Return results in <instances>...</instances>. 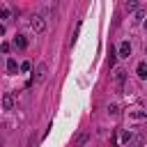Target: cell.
Here are the masks:
<instances>
[{
  "label": "cell",
  "instance_id": "6da1fadb",
  "mask_svg": "<svg viewBox=\"0 0 147 147\" xmlns=\"http://www.w3.org/2000/svg\"><path fill=\"white\" fill-rule=\"evenodd\" d=\"M30 28H32L34 32H44V30H46V21H44V16H32V18H30Z\"/></svg>",
  "mask_w": 147,
  "mask_h": 147
},
{
  "label": "cell",
  "instance_id": "7a4b0ae2",
  "mask_svg": "<svg viewBox=\"0 0 147 147\" xmlns=\"http://www.w3.org/2000/svg\"><path fill=\"white\" fill-rule=\"evenodd\" d=\"M46 74H48L46 62H39V64H37V69H34V80H37V83H41V80L46 78Z\"/></svg>",
  "mask_w": 147,
  "mask_h": 147
},
{
  "label": "cell",
  "instance_id": "3957f363",
  "mask_svg": "<svg viewBox=\"0 0 147 147\" xmlns=\"http://www.w3.org/2000/svg\"><path fill=\"white\" fill-rule=\"evenodd\" d=\"M87 140H90V133H87V131H80V133L74 138V147H85Z\"/></svg>",
  "mask_w": 147,
  "mask_h": 147
},
{
  "label": "cell",
  "instance_id": "277c9868",
  "mask_svg": "<svg viewBox=\"0 0 147 147\" xmlns=\"http://www.w3.org/2000/svg\"><path fill=\"white\" fill-rule=\"evenodd\" d=\"M136 74H138V78L147 80V60H140V62L136 64Z\"/></svg>",
  "mask_w": 147,
  "mask_h": 147
},
{
  "label": "cell",
  "instance_id": "5b68a950",
  "mask_svg": "<svg viewBox=\"0 0 147 147\" xmlns=\"http://www.w3.org/2000/svg\"><path fill=\"white\" fill-rule=\"evenodd\" d=\"M117 55H119V57H129V55H131V44H129V41H122V44L117 46Z\"/></svg>",
  "mask_w": 147,
  "mask_h": 147
},
{
  "label": "cell",
  "instance_id": "8992f818",
  "mask_svg": "<svg viewBox=\"0 0 147 147\" xmlns=\"http://www.w3.org/2000/svg\"><path fill=\"white\" fill-rule=\"evenodd\" d=\"M2 108H5V110H14V94H11V92H7V94L2 96Z\"/></svg>",
  "mask_w": 147,
  "mask_h": 147
},
{
  "label": "cell",
  "instance_id": "52a82bcc",
  "mask_svg": "<svg viewBox=\"0 0 147 147\" xmlns=\"http://www.w3.org/2000/svg\"><path fill=\"white\" fill-rule=\"evenodd\" d=\"M25 46H28V39H25L23 34H16V37H14V48H18V51H23Z\"/></svg>",
  "mask_w": 147,
  "mask_h": 147
},
{
  "label": "cell",
  "instance_id": "ba28073f",
  "mask_svg": "<svg viewBox=\"0 0 147 147\" xmlns=\"http://www.w3.org/2000/svg\"><path fill=\"white\" fill-rule=\"evenodd\" d=\"M7 71H9V74H16V71H18V62H16L14 57H7Z\"/></svg>",
  "mask_w": 147,
  "mask_h": 147
},
{
  "label": "cell",
  "instance_id": "9c48e42d",
  "mask_svg": "<svg viewBox=\"0 0 147 147\" xmlns=\"http://www.w3.org/2000/svg\"><path fill=\"white\" fill-rule=\"evenodd\" d=\"M129 117L131 119H147V110H131Z\"/></svg>",
  "mask_w": 147,
  "mask_h": 147
},
{
  "label": "cell",
  "instance_id": "30bf717a",
  "mask_svg": "<svg viewBox=\"0 0 147 147\" xmlns=\"http://www.w3.org/2000/svg\"><path fill=\"white\" fill-rule=\"evenodd\" d=\"M115 62H117V51L110 46V51H108V64H110V67H115Z\"/></svg>",
  "mask_w": 147,
  "mask_h": 147
},
{
  "label": "cell",
  "instance_id": "8fae6325",
  "mask_svg": "<svg viewBox=\"0 0 147 147\" xmlns=\"http://www.w3.org/2000/svg\"><path fill=\"white\" fill-rule=\"evenodd\" d=\"M131 140H133V133H131V131H122L119 142H122V145H126V142H131Z\"/></svg>",
  "mask_w": 147,
  "mask_h": 147
},
{
  "label": "cell",
  "instance_id": "7c38bea8",
  "mask_svg": "<svg viewBox=\"0 0 147 147\" xmlns=\"http://www.w3.org/2000/svg\"><path fill=\"white\" fill-rule=\"evenodd\" d=\"M0 18H5V21L11 18V9H9L7 5H0Z\"/></svg>",
  "mask_w": 147,
  "mask_h": 147
},
{
  "label": "cell",
  "instance_id": "4fadbf2b",
  "mask_svg": "<svg viewBox=\"0 0 147 147\" xmlns=\"http://www.w3.org/2000/svg\"><path fill=\"white\" fill-rule=\"evenodd\" d=\"M124 9H126V11H138V2H126Z\"/></svg>",
  "mask_w": 147,
  "mask_h": 147
},
{
  "label": "cell",
  "instance_id": "5bb4252c",
  "mask_svg": "<svg viewBox=\"0 0 147 147\" xmlns=\"http://www.w3.org/2000/svg\"><path fill=\"white\" fill-rule=\"evenodd\" d=\"M9 51H11V46H9L7 41H2V44H0V53H2V55H7Z\"/></svg>",
  "mask_w": 147,
  "mask_h": 147
},
{
  "label": "cell",
  "instance_id": "9a60e30c",
  "mask_svg": "<svg viewBox=\"0 0 147 147\" xmlns=\"http://www.w3.org/2000/svg\"><path fill=\"white\" fill-rule=\"evenodd\" d=\"M124 74H126L124 69H117V71H115V80H117V83H122V80H124Z\"/></svg>",
  "mask_w": 147,
  "mask_h": 147
},
{
  "label": "cell",
  "instance_id": "2e32d148",
  "mask_svg": "<svg viewBox=\"0 0 147 147\" xmlns=\"http://www.w3.org/2000/svg\"><path fill=\"white\" fill-rule=\"evenodd\" d=\"M142 18H145V11H142V9H138V11L133 14V21L138 23V21H142Z\"/></svg>",
  "mask_w": 147,
  "mask_h": 147
},
{
  "label": "cell",
  "instance_id": "e0dca14e",
  "mask_svg": "<svg viewBox=\"0 0 147 147\" xmlns=\"http://www.w3.org/2000/svg\"><path fill=\"white\" fill-rule=\"evenodd\" d=\"M142 142H145V140L138 136V138H133V140H131V147H142Z\"/></svg>",
  "mask_w": 147,
  "mask_h": 147
},
{
  "label": "cell",
  "instance_id": "ac0fdd59",
  "mask_svg": "<svg viewBox=\"0 0 147 147\" xmlns=\"http://www.w3.org/2000/svg\"><path fill=\"white\" fill-rule=\"evenodd\" d=\"M30 69H32V64H30V62H23V64H21V71H23V74H28Z\"/></svg>",
  "mask_w": 147,
  "mask_h": 147
},
{
  "label": "cell",
  "instance_id": "d6986e66",
  "mask_svg": "<svg viewBox=\"0 0 147 147\" xmlns=\"http://www.w3.org/2000/svg\"><path fill=\"white\" fill-rule=\"evenodd\" d=\"M142 28H145V30H147V21H145V23H142Z\"/></svg>",
  "mask_w": 147,
  "mask_h": 147
}]
</instances>
